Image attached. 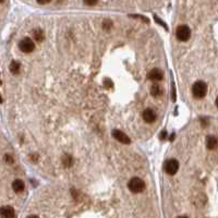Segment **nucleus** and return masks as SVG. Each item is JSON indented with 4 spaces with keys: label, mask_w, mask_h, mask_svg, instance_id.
I'll return each mask as SVG.
<instances>
[{
    "label": "nucleus",
    "mask_w": 218,
    "mask_h": 218,
    "mask_svg": "<svg viewBox=\"0 0 218 218\" xmlns=\"http://www.w3.org/2000/svg\"><path fill=\"white\" fill-rule=\"evenodd\" d=\"M206 93H207V85L203 81H197L193 84L192 86V94L195 98L201 99V98L205 97Z\"/></svg>",
    "instance_id": "1"
},
{
    "label": "nucleus",
    "mask_w": 218,
    "mask_h": 218,
    "mask_svg": "<svg viewBox=\"0 0 218 218\" xmlns=\"http://www.w3.org/2000/svg\"><path fill=\"white\" fill-rule=\"evenodd\" d=\"M33 36L36 41H43L45 38V34H44V31L41 28H35L33 31Z\"/></svg>",
    "instance_id": "12"
},
{
    "label": "nucleus",
    "mask_w": 218,
    "mask_h": 218,
    "mask_svg": "<svg viewBox=\"0 0 218 218\" xmlns=\"http://www.w3.org/2000/svg\"><path fill=\"white\" fill-rule=\"evenodd\" d=\"M12 189H13V191H14V192L20 193V192H22V191H24V189H25V184H24V182L22 181V180L17 179V180H14V181H13Z\"/></svg>",
    "instance_id": "11"
},
{
    "label": "nucleus",
    "mask_w": 218,
    "mask_h": 218,
    "mask_svg": "<svg viewBox=\"0 0 218 218\" xmlns=\"http://www.w3.org/2000/svg\"><path fill=\"white\" fill-rule=\"evenodd\" d=\"M112 136L117 141H119L120 143H123V144H130L131 143V140H130L129 136L125 133H123L122 131H120V130H114L112 131Z\"/></svg>",
    "instance_id": "6"
},
{
    "label": "nucleus",
    "mask_w": 218,
    "mask_h": 218,
    "mask_svg": "<svg viewBox=\"0 0 218 218\" xmlns=\"http://www.w3.org/2000/svg\"><path fill=\"white\" fill-rule=\"evenodd\" d=\"M175 136H176V134H175V133L171 134V136H170V141H173V138H175Z\"/></svg>",
    "instance_id": "25"
},
{
    "label": "nucleus",
    "mask_w": 218,
    "mask_h": 218,
    "mask_svg": "<svg viewBox=\"0 0 218 218\" xmlns=\"http://www.w3.org/2000/svg\"><path fill=\"white\" fill-rule=\"evenodd\" d=\"M50 1H51V0H37V2H38L39 4H47V3H49Z\"/></svg>",
    "instance_id": "21"
},
{
    "label": "nucleus",
    "mask_w": 218,
    "mask_h": 218,
    "mask_svg": "<svg viewBox=\"0 0 218 218\" xmlns=\"http://www.w3.org/2000/svg\"><path fill=\"white\" fill-rule=\"evenodd\" d=\"M166 136H167V132L162 131V134H160V140H165V138H166Z\"/></svg>",
    "instance_id": "23"
},
{
    "label": "nucleus",
    "mask_w": 218,
    "mask_h": 218,
    "mask_svg": "<svg viewBox=\"0 0 218 218\" xmlns=\"http://www.w3.org/2000/svg\"><path fill=\"white\" fill-rule=\"evenodd\" d=\"M162 78H164V74H162V72L159 69H153L147 73V79L151 81H154V82L162 80Z\"/></svg>",
    "instance_id": "8"
},
{
    "label": "nucleus",
    "mask_w": 218,
    "mask_h": 218,
    "mask_svg": "<svg viewBox=\"0 0 218 218\" xmlns=\"http://www.w3.org/2000/svg\"><path fill=\"white\" fill-rule=\"evenodd\" d=\"M128 188L132 193H141L145 190V182L141 178H132L128 183Z\"/></svg>",
    "instance_id": "2"
},
{
    "label": "nucleus",
    "mask_w": 218,
    "mask_h": 218,
    "mask_svg": "<svg viewBox=\"0 0 218 218\" xmlns=\"http://www.w3.org/2000/svg\"><path fill=\"white\" fill-rule=\"evenodd\" d=\"M20 69H21V65H20V62L13 60L12 62L10 63V71L12 74H17L20 72Z\"/></svg>",
    "instance_id": "14"
},
{
    "label": "nucleus",
    "mask_w": 218,
    "mask_h": 218,
    "mask_svg": "<svg viewBox=\"0 0 218 218\" xmlns=\"http://www.w3.org/2000/svg\"><path fill=\"white\" fill-rule=\"evenodd\" d=\"M217 138L216 136H208L207 138V141H206V146H207V148L210 149V151H215V149L217 148Z\"/></svg>",
    "instance_id": "10"
},
{
    "label": "nucleus",
    "mask_w": 218,
    "mask_h": 218,
    "mask_svg": "<svg viewBox=\"0 0 218 218\" xmlns=\"http://www.w3.org/2000/svg\"><path fill=\"white\" fill-rule=\"evenodd\" d=\"M0 103H2V98H1V95H0Z\"/></svg>",
    "instance_id": "26"
},
{
    "label": "nucleus",
    "mask_w": 218,
    "mask_h": 218,
    "mask_svg": "<svg viewBox=\"0 0 218 218\" xmlns=\"http://www.w3.org/2000/svg\"><path fill=\"white\" fill-rule=\"evenodd\" d=\"M105 85H108V86L111 87V86H112V83L110 82L109 80H106V82H105Z\"/></svg>",
    "instance_id": "24"
},
{
    "label": "nucleus",
    "mask_w": 218,
    "mask_h": 218,
    "mask_svg": "<svg viewBox=\"0 0 218 218\" xmlns=\"http://www.w3.org/2000/svg\"><path fill=\"white\" fill-rule=\"evenodd\" d=\"M172 100H176V87L172 83Z\"/></svg>",
    "instance_id": "22"
},
{
    "label": "nucleus",
    "mask_w": 218,
    "mask_h": 218,
    "mask_svg": "<svg viewBox=\"0 0 218 218\" xmlns=\"http://www.w3.org/2000/svg\"><path fill=\"white\" fill-rule=\"evenodd\" d=\"M176 36L178 41H187L191 37V30L188 25H179L176 31Z\"/></svg>",
    "instance_id": "3"
},
{
    "label": "nucleus",
    "mask_w": 218,
    "mask_h": 218,
    "mask_svg": "<svg viewBox=\"0 0 218 218\" xmlns=\"http://www.w3.org/2000/svg\"><path fill=\"white\" fill-rule=\"evenodd\" d=\"M4 158H6V162H8V164H12V162H13L12 156H10V155H8V154H7V155L4 156Z\"/></svg>",
    "instance_id": "20"
},
{
    "label": "nucleus",
    "mask_w": 218,
    "mask_h": 218,
    "mask_svg": "<svg viewBox=\"0 0 218 218\" xmlns=\"http://www.w3.org/2000/svg\"><path fill=\"white\" fill-rule=\"evenodd\" d=\"M4 1V0H0V3H1V2H3Z\"/></svg>",
    "instance_id": "27"
},
{
    "label": "nucleus",
    "mask_w": 218,
    "mask_h": 218,
    "mask_svg": "<svg viewBox=\"0 0 218 218\" xmlns=\"http://www.w3.org/2000/svg\"><path fill=\"white\" fill-rule=\"evenodd\" d=\"M154 17H155V21L157 22V23H159L160 25H162V26H164V28H165V30H167V31H168V26H167V24L165 23V22H162V20H160V17H158L157 15H154Z\"/></svg>",
    "instance_id": "16"
},
{
    "label": "nucleus",
    "mask_w": 218,
    "mask_h": 218,
    "mask_svg": "<svg viewBox=\"0 0 218 218\" xmlns=\"http://www.w3.org/2000/svg\"><path fill=\"white\" fill-rule=\"evenodd\" d=\"M0 215L4 218H13L15 216V212L12 206H2L0 208Z\"/></svg>",
    "instance_id": "9"
},
{
    "label": "nucleus",
    "mask_w": 218,
    "mask_h": 218,
    "mask_svg": "<svg viewBox=\"0 0 218 218\" xmlns=\"http://www.w3.org/2000/svg\"><path fill=\"white\" fill-rule=\"evenodd\" d=\"M19 48L21 49V51L25 52V54H30V52L34 51L35 44L30 37H25L19 43Z\"/></svg>",
    "instance_id": "4"
},
{
    "label": "nucleus",
    "mask_w": 218,
    "mask_h": 218,
    "mask_svg": "<svg viewBox=\"0 0 218 218\" xmlns=\"http://www.w3.org/2000/svg\"><path fill=\"white\" fill-rule=\"evenodd\" d=\"M179 170V162L177 159H169L165 162V171L168 175L173 176Z\"/></svg>",
    "instance_id": "5"
},
{
    "label": "nucleus",
    "mask_w": 218,
    "mask_h": 218,
    "mask_svg": "<svg viewBox=\"0 0 218 218\" xmlns=\"http://www.w3.org/2000/svg\"><path fill=\"white\" fill-rule=\"evenodd\" d=\"M142 117H143V119H144L145 122L152 123V122H154V121L156 120V117H157V116H156V112L154 111L153 109L146 108L144 111H143Z\"/></svg>",
    "instance_id": "7"
},
{
    "label": "nucleus",
    "mask_w": 218,
    "mask_h": 218,
    "mask_svg": "<svg viewBox=\"0 0 218 218\" xmlns=\"http://www.w3.org/2000/svg\"><path fill=\"white\" fill-rule=\"evenodd\" d=\"M112 27V22L110 20H105L104 21V28L107 31H109Z\"/></svg>",
    "instance_id": "17"
},
{
    "label": "nucleus",
    "mask_w": 218,
    "mask_h": 218,
    "mask_svg": "<svg viewBox=\"0 0 218 218\" xmlns=\"http://www.w3.org/2000/svg\"><path fill=\"white\" fill-rule=\"evenodd\" d=\"M131 17H138V19H142L144 22H146V23H148V20H147V17H143V15H136V14H133V15H130Z\"/></svg>",
    "instance_id": "19"
},
{
    "label": "nucleus",
    "mask_w": 218,
    "mask_h": 218,
    "mask_svg": "<svg viewBox=\"0 0 218 218\" xmlns=\"http://www.w3.org/2000/svg\"><path fill=\"white\" fill-rule=\"evenodd\" d=\"M151 94L155 97H158L162 94V87L159 86L158 84H153L152 85V89H151Z\"/></svg>",
    "instance_id": "13"
},
{
    "label": "nucleus",
    "mask_w": 218,
    "mask_h": 218,
    "mask_svg": "<svg viewBox=\"0 0 218 218\" xmlns=\"http://www.w3.org/2000/svg\"><path fill=\"white\" fill-rule=\"evenodd\" d=\"M83 1H84V3L87 4V6H95L98 2V0H83Z\"/></svg>",
    "instance_id": "18"
},
{
    "label": "nucleus",
    "mask_w": 218,
    "mask_h": 218,
    "mask_svg": "<svg viewBox=\"0 0 218 218\" xmlns=\"http://www.w3.org/2000/svg\"><path fill=\"white\" fill-rule=\"evenodd\" d=\"M63 165H65V167H70L72 165V157H70V156H65V158H63Z\"/></svg>",
    "instance_id": "15"
}]
</instances>
